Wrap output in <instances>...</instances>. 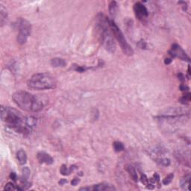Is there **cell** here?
Here are the masks:
<instances>
[{
	"mask_svg": "<svg viewBox=\"0 0 191 191\" xmlns=\"http://www.w3.org/2000/svg\"><path fill=\"white\" fill-rule=\"evenodd\" d=\"M1 119L7 126L14 129L17 132L24 134L30 131L25 126V117L14 107L2 106Z\"/></svg>",
	"mask_w": 191,
	"mask_h": 191,
	"instance_id": "obj_1",
	"label": "cell"
},
{
	"mask_svg": "<svg viewBox=\"0 0 191 191\" xmlns=\"http://www.w3.org/2000/svg\"><path fill=\"white\" fill-rule=\"evenodd\" d=\"M12 99L22 110L29 112H39L43 108V103L36 96L20 90L12 95Z\"/></svg>",
	"mask_w": 191,
	"mask_h": 191,
	"instance_id": "obj_2",
	"label": "cell"
},
{
	"mask_svg": "<svg viewBox=\"0 0 191 191\" xmlns=\"http://www.w3.org/2000/svg\"><path fill=\"white\" fill-rule=\"evenodd\" d=\"M56 84L57 81L55 78L46 72L33 75L27 82L29 88L37 90L53 89L56 87Z\"/></svg>",
	"mask_w": 191,
	"mask_h": 191,
	"instance_id": "obj_3",
	"label": "cell"
},
{
	"mask_svg": "<svg viewBox=\"0 0 191 191\" xmlns=\"http://www.w3.org/2000/svg\"><path fill=\"white\" fill-rule=\"evenodd\" d=\"M109 26H110L111 30L113 35H114V37L116 38V40L118 41L119 44L120 45L123 53L125 55H128V56L133 55V49L128 44L127 41L125 38V36L122 32V31L119 29V28L117 26V25L115 23V22L114 20H109Z\"/></svg>",
	"mask_w": 191,
	"mask_h": 191,
	"instance_id": "obj_4",
	"label": "cell"
},
{
	"mask_svg": "<svg viewBox=\"0 0 191 191\" xmlns=\"http://www.w3.org/2000/svg\"><path fill=\"white\" fill-rule=\"evenodd\" d=\"M17 25L19 30V33L17 37V41L19 44L23 45L27 42L28 37L31 34L32 25H31V23L28 20L22 18H20L17 20Z\"/></svg>",
	"mask_w": 191,
	"mask_h": 191,
	"instance_id": "obj_5",
	"label": "cell"
},
{
	"mask_svg": "<svg viewBox=\"0 0 191 191\" xmlns=\"http://www.w3.org/2000/svg\"><path fill=\"white\" fill-rule=\"evenodd\" d=\"M170 55L173 58H178L182 60L190 61V58L183 50V49L178 46V44H173L171 49L169 51Z\"/></svg>",
	"mask_w": 191,
	"mask_h": 191,
	"instance_id": "obj_6",
	"label": "cell"
},
{
	"mask_svg": "<svg viewBox=\"0 0 191 191\" xmlns=\"http://www.w3.org/2000/svg\"><path fill=\"white\" fill-rule=\"evenodd\" d=\"M187 112L188 111L181 107H170L163 111L160 117H181L186 115Z\"/></svg>",
	"mask_w": 191,
	"mask_h": 191,
	"instance_id": "obj_7",
	"label": "cell"
},
{
	"mask_svg": "<svg viewBox=\"0 0 191 191\" xmlns=\"http://www.w3.org/2000/svg\"><path fill=\"white\" fill-rule=\"evenodd\" d=\"M134 11L135 15L140 20H143L148 17L149 12L147 8L142 3L138 2L134 6Z\"/></svg>",
	"mask_w": 191,
	"mask_h": 191,
	"instance_id": "obj_8",
	"label": "cell"
},
{
	"mask_svg": "<svg viewBox=\"0 0 191 191\" xmlns=\"http://www.w3.org/2000/svg\"><path fill=\"white\" fill-rule=\"evenodd\" d=\"M80 190H96V191H107V190H116L114 185L107 183H100L98 185H93V187H82Z\"/></svg>",
	"mask_w": 191,
	"mask_h": 191,
	"instance_id": "obj_9",
	"label": "cell"
},
{
	"mask_svg": "<svg viewBox=\"0 0 191 191\" xmlns=\"http://www.w3.org/2000/svg\"><path fill=\"white\" fill-rule=\"evenodd\" d=\"M37 158L41 164L50 165L53 164L54 160L49 154L44 152H40L37 154Z\"/></svg>",
	"mask_w": 191,
	"mask_h": 191,
	"instance_id": "obj_10",
	"label": "cell"
},
{
	"mask_svg": "<svg viewBox=\"0 0 191 191\" xmlns=\"http://www.w3.org/2000/svg\"><path fill=\"white\" fill-rule=\"evenodd\" d=\"M126 171L128 172V175H129L130 177L131 178V179H132L134 181L138 182V173H137L136 170H135L134 168V166H131V164H128V165H126Z\"/></svg>",
	"mask_w": 191,
	"mask_h": 191,
	"instance_id": "obj_11",
	"label": "cell"
},
{
	"mask_svg": "<svg viewBox=\"0 0 191 191\" xmlns=\"http://www.w3.org/2000/svg\"><path fill=\"white\" fill-rule=\"evenodd\" d=\"M190 175L188 173V174L185 175V176L181 179L180 185L181 188L185 190L189 191V190H190V188H189V187H190Z\"/></svg>",
	"mask_w": 191,
	"mask_h": 191,
	"instance_id": "obj_12",
	"label": "cell"
},
{
	"mask_svg": "<svg viewBox=\"0 0 191 191\" xmlns=\"http://www.w3.org/2000/svg\"><path fill=\"white\" fill-rule=\"evenodd\" d=\"M51 65L54 67H64L67 65V62L63 58H53L50 61Z\"/></svg>",
	"mask_w": 191,
	"mask_h": 191,
	"instance_id": "obj_13",
	"label": "cell"
},
{
	"mask_svg": "<svg viewBox=\"0 0 191 191\" xmlns=\"http://www.w3.org/2000/svg\"><path fill=\"white\" fill-rule=\"evenodd\" d=\"M17 158L20 164L24 165L27 162V154L26 152L22 149H20L17 153Z\"/></svg>",
	"mask_w": 191,
	"mask_h": 191,
	"instance_id": "obj_14",
	"label": "cell"
},
{
	"mask_svg": "<svg viewBox=\"0 0 191 191\" xmlns=\"http://www.w3.org/2000/svg\"><path fill=\"white\" fill-rule=\"evenodd\" d=\"M25 123L26 127L31 130L32 128L35 127L37 125V119L32 116H29V117H25Z\"/></svg>",
	"mask_w": 191,
	"mask_h": 191,
	"instance_id": "obj_15",
	"label": "cell"
},
{
	"mask_svg": "<svg viewBox=\"0 0 191 191\" xmlns=\"http://www.w3.org/2000/svg\"><path fill=\"white\" fill-rule=\"evenodd\" d=\"M7 20H8V13L3 6H1L0 7V22H1L2 26L5 25Z\"/></svg>",
	"mask_w": 191,
	"mask_h": 191,
	"instance_id": "obj_16",
	"label": "cell"
},
{
	"mask_svg": "<svg viewBox=\"0 0 191 191\" xmlns=\"http://www.w3.org/2000/svg\"><path fill=\"white\" fill-rule=\"evenodd\" d=\"M109 13H110L111 16L114 17L117 14V11H118V5L117 2L116 1H112L111 2V3L109 4Z\"/></svg>",
	"mask_w": 191,
	"mask_h": 191,
	"instance_id": "obj_17",
	"label": "cell"
},
{
	"mask_svg": "<svg viewBox=\"0 0 191 191\" xmlns=\"http://www.w3.org/2000/svg\"><path fill=\"white\" fill-rule=\"evenodd\" d=\"M30 170L28 167H23L22 170V177H21V181L25 182L27 181L28 178L30 176Z\"/></svg>",
	"mask_w": 191,
	"mask_h": 191,
	"instance_id": "obj_18",
	"label": "cell"
},
{
	"mask_svg": "<svg viewBox=\"0 0 191 191\" xmlns=\"http://www.w3.org/2000/svg\"><path fill=\"white\" fill-rule=\"evenodd\" d=\"M113 148L116 152H120L124 150V145L121 142L116 141L113 143Z\"/></svg>",
	"mask_w": 191,
	"mask_h": 191,
	"instance_id": "obj_19",
	"label": "cell"
},
{
	"mask_svg": "<svg viewBox=\"0 0 191 191\" xmlns=\"http://www.w3.org/2000/svg\"><path fill=\"white\" fill-rule=\"evenodd\" d=\"M156 162L164 166H167L170 164V160L166 158H156Z\"/></svg>",
	"mask_w": 191,
	"mask_h": 191,
	"instance_id": "obj_20",
	"label": "cell"
},
{
	"mask_svg": "<svg viewBox=\"0 0 191 191\" xmlns=\"http://www.w3.org/2000/svg\"><path fill=\"white\" fill-rule=\"evenodd\" d=\"M190 101V93H186L185 95H184L180 99V102L181 103L184 104V105H187L189 103V102Z\"/></svg>",
	"mask_w": 191,
	"mask_h": 191,
	"instance_id": "obj_21",
	"label": "cell"
},
{
	"mask_svg": "<svg viewBox=\"0 0 191 191\" xmlns=\"http://www.w3.org/2000/svg\"><path fill=\"white\" fill-rule=\"evenodd\" d=\"M60 172L63 175H68L71 173V172H70V170H69V169H68V168H67V166L64 164L62 165L61 167H60Z\"/></svg>",
	"mask_w": 191,
	"mask_h": 191,
	"instance_id": "obj_22",
	"label": "cell"
},
{
	"mask_svg": "<svg viewBox=\"0 0 191 191\" xmlns=\"http://www.w3.org/2000/svg\"><path fill=\"white\" fill-rule=\"evenodd\" d=\"M173 177H174V175H173V173H171V174L168 175L167 176H166V178H165L163 180V184H164V185H169V184L171 183L172 181H173Z\"/></svg>",
	"mask_w": 191,
	"mask_h": 191,
	"instance_id": "obj_23",
	"label": "cell"
},
{
	"mask_svg": "<svg viewBox=\"0 0 191 191\" xmlns=\"http://www.w3.org/2000/svg\"><path fill=\"white\" fill-rule=\"evenodd\" d=\"M4 190H17V187H15V185H14L13 183H11V182H8V183L5 186Z\"/></svg>",
	"mask_w": 191,
	"mask_h": 191,
	"instance_id": "obj_24",
	"label": "cell"
},
{
	"mask_svg": "<svg viewBox=\"0 0 191 191\" xmlns=\"http://www.w3.org/2000/svg\"><path fill=\"white\" fill-rule=\"evenodd\" d=\"M140 179H141L142 183H143L144 185H147L149 183V180L148 179V178H147L146 175H142Z\"/></svg>",
	"mask_w": 191,
	"mask_h": 191,
	"instance_id": "obj_25",
	"label": "cell"
},
{
	"mask_svg": "<svg viewBox=\"0 0 191 191\" xmlns=\"http://www.w3.org/2000/svg\"><path fill=\"white\" fill-rule=\"evenodd\" d=\"M138 46L139 48L143 49H146V43L145 41H143V40H141V41H140L138 43Z\"/></svg>",
	"mask_w": 191,
	"mask_h": 191,
	"instance_id": "obj_26",
	"label": "cell"
},
{
	"mask_svg": "<svg viewBox=\"0 0 191 191\" xmlns=\"http://www.w3.org/2000/svg\"><path fill=\"white\" fill-rule=\"evenodd\" d=\"M80 182V179L79 178H75L72 179V181H71V185L72 186H76Z\"/></svg>",
	"mask_w": 191,
	"mask_h": 191,
	"instance_id": "obj_27",
	"label": "cell"
},
{
	"mask_svg": "<svg viewBox=\"0 0 191 191\" xmlns=\"http://www.w3.org/2000/svg\"><path fill=\"white\" fill-rule=\"evenodd\" d=\"M75 69H76V71H78V72H83L85 71L84 67H79V66H77V67H76V68Z\"/></svg>",
	"mask_w": 191,
	"mask_h": 191,
	"instance_id": "obj_28",
	"label": "cell"
},
{
	"mask_svg": "<svg viewBox=\"0 0 191 191\" xmlns=\"http://www.w3.org/2000/svg\"><path fill=\"white\" fill-rule=\"evenodd\" d=\"M10 178H11L12 180L16 181L17 180V175L15 173H11V175H10Z\"/></svg>",
	"mask_w": 191,
	"mask_h": 191,
	"instance_id": "obj_29",
	"label": "cell"
},
{
	"mask_svg": "<svg viewBox=\"0 0 191 191\" xmlns=\"http://www.w3.org/2000/svg\"><path fill=\"white\" fill-rule=\"evenodd\" d=\"M67 181L66 180V179H64V178H62V179H60V181H59V185H65L66 183H67Z\"/></svg>",
	"mask_w": 191,
	"mask_h": 191,
	"instance_id": "obj_30",
	"label": "cell"
},
{
	"mask_svg": "<svg viewBox=\"0 0 191 191\" xmlns=\"http://www.w3.org/2000/svg\"><path fill=\"white\" fill-rule=\"evenodd\" d=\"M178 79H179L181 81H185V76H184V75L183 74H181V73H180V74H178Z\"/></svg>",
	"mask_w": 191,
	"mask_h": 191,
	"instance_id": "obj_31",
	"label": "cell"
},
{
	"mask_svg": "<svg viewBox=\"0 0 191 191\" xmlns=\"http://www.w3.org/2000/svg\"><path fill=\"white\" fill-rule=\"evenodd\" d=\"M171 62H172V59H170V58H166L164 60L165 64H170Z\"/></svg>",
	"mask_w": 191,
	"mask_h": 191,
	"instance_id": "obj_32",
	"label": "cell"
},
{
	"mask_svg": "<svg viewBox=\"0 0 191 191\" xmlns=\"http://www.w3.org/2000/svg\"><path fill=\"white\" fill-rule=\"evenodd\" d=\"M180 89H181V90H187V89H188V88H187V87H186L185 85H181V87H180Z\"/></svg>",
	"mask_w": 191,
	"mask_h": 191,
	"instance_id": "obj_33",
	"label": "cell"
}]
</instances>
